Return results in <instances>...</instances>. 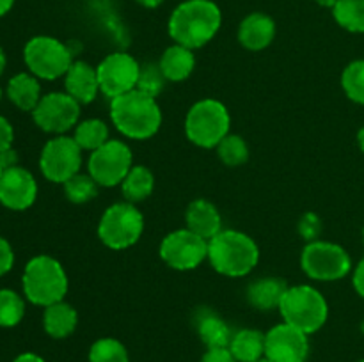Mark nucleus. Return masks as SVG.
<instances>
[{"mask_svg":"<svg viewBox=\"0 0 364 362\" xmlns=\"http://www.w3.org/2000/svg\"><path fill=\"white\" fill-rule=\"evenodd\" d=\"M160 258L169 268L188 272L208 259V240L191 229L173 231L160 243Z\"/></svg>","mask_w":364,"mask_h":362,"instance_id":"12","label":"nucleus"},{"mask_svg":"<svg viewBox=\"0 0 364 362\" xmlns=\"http://www.w3.org/2000/svg\"><path fill=\"white\" fill-rule=\"evenodd\" d=\"M144 231V216L132 202H116L103 212L98 238L112 251H124L137 243Z\"/></svg>","mask_w":364,"mask_h":362,"instance_id":"7","label":"nucleus"},{"mask_svg":"<svg viewBox=\"0 0 364 362\" xmlns=\"http://www.w3.org/2000/svg\"><path fill=\"white\" fill-rule=\"evenodd\" d=\"M223 14L212 0H185L169 18V35L176 45L191 50L208 45L219 32Z\"/></svg>","mask_w":364,"mask_h":362,"instance_id":"1","label":"nucleus"},{"mask_svg":"<svg viewBox=\"0 0 364 362\" xmlns=\"http://www.w3.org/2000/svg\"><path fill=\"white\" fill-rule=\"evenodd\" d=\"M14 0H0V16H4L6 13H9V9L13 7Z\"/></svg>","mask_w":364,"mask_h":362,"instance_id":"41","label":"nucleus"},{"mask_svg":"<svg viewBox=\"0 0 364 362\" xmlns=\"http://www.w3.org/2000/svg\"><path fill=\"white\" fill-rule=\"evenodd\" d=\"M23 59L28 71L41 80H57L71 67L73 53L52 35H36L25 45Z\"/></svg>","mask_w":364,"mask_h":362,"instance_id":"8","label":"nucleus"},{"mask_svg":"<svg viewBox=\"0 0 364 362\" xmlns=\"http://www.w3.org/2000/svg\"><path fill=\"white\" fill-rule=\"evenodd\" d=\"M166 77L160 71L159 64H144L141 66V75H139L137 89L144 94L156 98L160 92L164 91V85H166Z\"/></svg>","mask_w":364,"mask_h":362,"instance_id":"34","label":"nucleus"},{"mask_svg":"<svg viewBox=\"0 0 364 362\" xmlns=\"http://www.w3.org/2000/svg\"><path fill=\"white\" fill-rule=\"evenodd\" d=\"M256 362H272V361H269L267 357H263V358H259V361H256Z\"/></svg>","mask_w":364,"mask_h":362,"instance_id":"47","label":"nucleus"},{"mask_svg":"<svg viewBox=\"0 0 364 362\" xmlns=\"http://www.w3.org/2000/svg\"><path fill=\"white\" fill-rule=\"evenodd\" d=\"M75 142L82 151H95L110 141L109 126L102 119H84L75 126Z\"/></svg>","mask_w":364,"mask_h":362,"instance_id":"27","label":"nucleus"},{"mask_svg":"<svg viewBox=\"0 0 364 362\" xmlns=\"http://www.w3.org/2000/svg\"><path fill=\"white\" fill-rule=\"evenodd\" d=\"M63 187L68 201L75 202V204H85L98 195L100 185L92 180L91 174L78 172L73 177H70Z\"/></svg>","mask_w":364,"mask_h":362,"instance_id":"29","label":"nucleus"},{"mask_svg":"<svg viewBox=\"0 0 364 362\" xmlns=\"http://www.w3.org/2000/svg\"><path fill=\"white\" fill-rule=\"evenodd\" d=\"M185 222H187V229L208 241L223 231V216L219 209L205 199H196L188 204Z\"/></svg>","mask_w":364,"mask_h":362,"instance_id":"19","label":"nucleus"},{"mask_svg":"<svg viewBox=\"0 0 364 362\" xmlns=\"http://www.w3.org/2000/svg\"><path fill=\"white\" fill-rule=\"evenodd\" d=\"M301 265L309 279L333 283L348 275L352 270V259L341 245L315 240L308 241L302 251Z\"/></svg>","mask_w":364,"mask_h":362,"instance_id":"9","label":"nucleus"},{"mask_svg":"<svg viewBox=\"0 0 364 362\" xmlns=\"http://www.w3.org/2000/svg\"><path fill=\"white\" fill-rule=\"evenodd\" d=\"M320 233H322V220L315 213H306L302 219L299 220V234L304 238L306 241L318 240Z\"/></svg>","mask_w":364,"mask_h":362,"instance_id":"35","label":"nucleus"},{"mask_svg":"<svg viewBox=\"0 0 364 362\" xmlns=\"http://www.w3.org/2000/svg\"><path fill=\"white\" fill-rule=\"evenodd\" d=\"M208 261L226 277H245L259 261V248L249 234L223 229L208 241Z\"/></svg>","mask_w":364,"mask_h":362,"instance_id":"3","label":"nucleus"},{"mask_svg":"<svg viewBox=\"0 0 364 362\" xmlns=\"http://www.w3.org/2000/svg\"><path fill=\"white\" fill-rule=\"evenodd\" d=\"M7 98L23 112H32L41 102V84L32 73H18L7 82Z\"/></svg>","mask_w":364,"mask_h":362,"instance_id":"22","label":"nucleus"},{"mask_svg":"<svg viewBox=\"0 0 364 362\" xmlns=\"http://www.w3.org/2000/svg\"><path fill=\"white\" fill-rule=\"evenodd\" d=\"M6 64H7L6 53H4V50L0 48V75H2L4 70H6Z\"/></svg>","mask_w":364,"mask_h":362,"instance_id":"44","label":"nucleus"},{"mask_svg":"<svg viewBox=\"0 0 364 362\" xmlns=\"http://www.w3.org/2000/svg\"><path fill=\"white\" fill-rule=\"evenodd\" d=\"M230 112L219 99H199L185 117V135L192 144L203 149L217 148L220 141L230 135Z\"/></svg>","mask_w":364,"mask_h":362,"instance_id":"6","label":"nucleus"},{"mask_svg":"<svg viewBox=\"0 0 364 362\" xmlns=\"http://www.w3.org/2000/svg\"><path fill=\"white\" fill-rule=\"evenodd\" d=\"M341 85L352 102L364 105V60H354L345 67Z\"/></svg>","mask_w":364,"mask_h":362,"instance_id":"33","label":"nucleus"},{"mask_svg":"<svg viewBox=\"0 0 364 362\" xmlns=\"http://www.w3.org/2000/svg\"><path fill=\"white\" fill-rule=\"evenodd\" d=\"M110 119L116 130L127 138L146 141L162 126V110L156 98L135 89L110 99Z\"/></svg>","mask_w":364,"mask_h":362,"instance_id":"2","label":"nucleus"},{"mask_svg":"<svg viewBox=\"0 0 364 362\" xmlns=\"http://www.w3.org/2000/svg\"><path fill=\"white\" fill-rule=\"evenodd\" d=\"M139 4H141V6H144V7H159L160 4L164 2V0H137Z\"/></svg>","mask_w":364,"mask_h":362,"instance_id":"42","label":"nucleus"},{"mask_svg":"<svg viewBox=\"0 0 364 362\" xmlns=\"http://www.w3.org/2000/svg\"><path fill=\"white\" fill-rule=\"evenodd\" d=\"M288 284L279 277H262L255 283L249 284L247 287V300L252 307L259 311H272L279 309L283 295L287 293Z\"/></svg>","mask_w":364,"mask_h":362,"instance_id":"20","label":"nucleus"},{"mask_svg":"<svg viewBox=\"0 0 364 362\" xmlns=\"http://www.w3.org/2000/svg\"><path fill=\"white\" fill-rule=\"evenodd\" d=\"M361 329H363V332H364V322H363V325H361Z\"/></svg>","mask_w":364,"mask_h":362,"instance_id":"49","label":"nucleus"},{"mask_svg":"<svg viewBox=\"0 0 364 362\" xmlns=\"http://www.w3.org/2000/svg\"><path fill=\"white\" fill-rule=\"evenodd\" d=\"M32 119L46 133L64 135L80 123V103L68 92H48L32 110Z\"/></svg>","mask_w":364,"mask_h":362,"instance_id":"13","label":"nucleus"},{"mask_svg":"<svg viewBox=\"0 0 364 362\" xmlns=\"http://www.w3.org/2000/svg\"><path fill=\"white\" fill-rule=\"evenodd\" d=\"M160 71L167 82H183L192 75L196 67L194 50L174 43L160 57Z\"/></svg>","mask_w":364,"mask_h":362,"instance_id":"21","label":"nucleus"},{"mask_svg":"<svg viewBox=\"0 0 364 362\" xmlns=\"http://www.w3.org/2000/svg\"><path fill=\"white\" fill-rule=\"evenodd\" d=\"M265 357L272 362H306L309 336L288 323H279L265 334Z\"/></svg>","mask_w":364,"mask_h":362,"instance_id":"15","label":"nucleus"},{"mask_svg":"<svg viewBox=\"0 0 364 362\" xmlns=\"http://www.w3.org/2000/svg\"><path fill=\"white\" fill-rule=\"evenodd\" d=\"M201 362H237L230 348H210L206 353L203 355Z\"/></svg>","mask_w":364,"mask_h":362,"instance_id":"38","label":"nucleus"},{"mask_svg":"<svg viewBox=\"0 0 364 362\" xmlns=\"http://www.w3.org/2000/svg\"><path fill=\"white\" fill-rule=\"evenodd\" d=\"M352 283H354V287H355V291H358V295H361V297L364 298V258L359 261V265L355 266L354 279H352Z\"/></svg>","mask_w":364,"mask_h":362,"instance_id":"39","label":"nucleus"},{"mask_svg":"<svg viewBox=\"0 0 364 362\" xmlns=\"http://www.w3.org/2000/svg\"><path fill=\"white\" fill-rule=\"evenodd\" d=\"M198 334L208 350L210 348H228L231 343V337H233L230 325L212 311L199 312Z\"/></svg>","mask_w":364,"mask_h":362,"instance_id":"25","label":"nucleus"},{"mask_svg":"<svg viewBox=\"0 0 364 362\" xmlns=\"http://www.w3.org/2000/svg\"><path fill=\"white\" fill-rule=\"evenodd\" d=\"M358 362H364V358H363V361H358Z\"/></svg>","mask_w":364,"mask_h":362,"instance_id":"51","label":"nucleus"},{"mask_svg":"<svg viewBox=\"0 0 364 362\" xmlns=\"http://www.w3.org/2000/svg\"><path fill=\"white\" fill-rule=\"evenodd\" d=\"M13 141H14V130L11 126L9 121L4 116H0V155L9 149H13Z\"/></svg>","mask_w":364,"mask_h":362,"instance_id":"37","label":"nucleus"},{"mask_svg":"<svg viewBox=\"0 0 364 362\" xmlns=\"http://www.w3.org/2000/svg\"><path fill=\"white\" fill-rule=\"evenodd\" d=\"M363 240H364V227H363Z\"/></svg>","mask_w":364,"mask_h":362,"instance_id":"50","label":"nucleus"},{"mask_svg":"<svg viewBox=\"0 0 364 362\" xmlns=\"http://www.w3.org/2000/svg\"><path fill=\"white\" fill-rule=\"evenodd\" d=\"M89 362H130L128 350L114 337H102L95 341L89 350Z\"/></svg>","mask_w":364,"mask_h":362,"instance_id":"30","label":"nucleus"},{"mask_svg":"<svg viewBox=\"0 0 364 362\" xmlns=\"http://www.w3.org/2000/svg\"><path fill=\"white\" fill-rule=\"evenodd\" d=\"M4 170H6V169H4V165H2V162H0V177H2V174H4Z\"/></svg>","mask_w":364,"mask_h":362,"instance_id":"46","label":"nucleus"},{"mask_svg":"<svg viewBox=\"0 0 364 362\" xmlns=\"http://www.w3.org/2000/svg\"><path fill=\"white\" fill-rule=\"evenodd\" d=\"M358 142H359V148H361L363 153H364V126L361 128V130H359V133H358Z\"/></svg>","mask_w":364,"mask_h":362,"instance_id":"45","label":"nucleus"},{"mask_svg":"<svg viewBox=\"0 0 364 362\" xmlns=\"http://www.w3.org/2000/svg\"><path fill=\"white\" fill-rule=\"evenodd\" d=\"M283 322L309 336L326 325L329 316V305L326 297L316 287L308 284L288 286L287 293L279 304Z\"/></svg>","mask_w":364,"mask_h":362,"instance_id":"5","label":"nucleus"},{"mask_svg":"<svg viewBox=\"0 0 364 362\" xmlns=\"http://www.w3.org/2000/svg\"><path fill=\"white\" fill-rule=\"evenodd\" d=\"M25 316V302L16 291L0 290V327H16Z\"/></svg>","mask_w":364,"mask_h":362,"instance_id":"32","label":"nucleus"},{"mask_svg":"<svg viewBox=\"0 0 364 362\" xmlns=\"http://www.w3.org/2000/svg\"><path fill=\"white\" fill-rule=\"evenodd\" d=\"M23 295L31 304L48 307L64 300L70 287L66 270L50 256H36L25 265L21 277Z\"/></svg>","mask_w":364,"mask_h":362,"instance_id":"4","label":"nucleus"},{"mask_svg":"<svg viewBox=\"0 0 364 362\" xmlns=\"http://www.w3.org/2000/svg\"><path fill=\"white\" fill-rule=\"evenodd\" d=\"M43 176L52 183L64 185L70 177L80 172L82 149L73 137L55 135L43 148L39 156Z\"/></svg>","mask_w":364,"mask_h":362,"instance_id":"11","label":"nucleus"},{"mask_svg":"<svg viewBox=\"0 0 364 362\" xmlns=\"http://www.w3.org/2000/svg\"><path fill=\"white\" fill-rule=\"evenodd\" d=\"M315 2L318 4V6H322V7H331V9H333V7L338 4V0H315Z\"/></svg>","mask_w":364,"mask_h":362,"instance_id":"43","label":"nucleus"},{"mask_svg":"<svg viewBox=\"0 0 364 362\" xmlns=\"http://www.w3.org/2000/svg\"><path fill=\"white\" fill-rule=\"evenodd\" d=\"M64 87L68 94L77 99L80 105H87L95 102L100 92L98 71L89 62L75 60L68 73L64 75Z\"/></svg>","mask_w":364,"mask_h":362,"instance_id":"17","label":"nucleus"},{"mask_svg":"<svg viewBox=\"0 0 364 362\" xmlns=\"http://www.w3.org/2000/svg\"><path fill=\"white\" fill-rule=\"evenodd\" d=\"M0 102H2V89H0Z\"/></svg>","mask_w":364,"mask_h":362,"instance_id":"48","label":"nucleus"},{"mask_svg":"<svg viewBox=\"0 0 364 362\" xmlns=\"http://www.w3.org/2000/svg\"><path fill=\"white\" fill-rule=\"evenodd\" d=\"M96 71H98L100 92L114 99L137 89L141 64L128 53L116 52L107 55L98 64Z\"/></svg>","mask_w":364,"mask_h":362,"instance_id":"14","label":"nucleus"},{"mask_svg":"<svg viewBox=\"0 0 364 362\" xmlns=\"http://www.w3.org/2000/svg\"><path fill=\"white\" fill-rule=\"evenodd\" d=\"M333 14L345 31L364 32V0H338Z\"/></svg>","mask_w":364,"mask_h":362,"instance_id":"28","label":"nucleus"},{"mask_svg":"<svg viewBox=\"0 0 364 362\" xmlns=\"http://www.w3.org/2000/svg\"><path fill=\"white\" fill-rule=\"evenodd\" d=\"M13 362H45V358L39 357L38 353H32V351H25V353L18 355Z\"/></svg>","mask_w":364,"mask_h":362,"instance_id":"40","label":"nucleus"},{"mask_svg":"<svg viewBox=\"0 0 364 362\" xmlns=\"http://www.w3.org/2000/svg\"><path fill=\"white\" fill-rule=\"evenodd\" d=\"M217 155L228 167H240L249 160V146L240 135L230 133L217 146Z\"/></svg>","mask_w":364,"mask_h":362,"instance_id":"31","label":"nucleus"},{"mask_svg":"<svg viewBox=\"0 0 364 362\" xmlns=\"http://www.w3.org/2000/svg\"><path fill=\"white\" fill-rule=\"evenodd\" d=\"M276 38V23L269 14L252 13L244 18L238 28V41L251 52L265 50Z\"/></svg>","mask_w":364,"mask_h":362,"instance_id":"18","label":"nucleus"},{"mask_svg":"<svg viewBox=\"0 0 364 362\" xmlns=\"http://www.w3.org/2000/svg\"><path fill=\"white\" fill-rule=\"evenodd\" d=\"M121 190L127 202L135 204L146 201L155 190V176L148 167L134 165L121 183Z\"/></svg>","mask_w":364,"mask_h":362,"instance_id":"26","label":"nucleus"},{"mask_svg":"<svg viewBox=\"0 0 364 362\" xmlns=\"http://www.w3.org/2000/svg\"><path fill=\"white\" fill-rule=\"evenodd\" d=\"M78 325V314L73 305L66 304L64 300L45 307L43 312V327L45 332L53 339H64L71 336Z\"/></svg>","mask_w":364,"mask_h":362,"instance_id":"23","label":"nucleus"},{"mask_svg":"<svg viewBox=\"0 0 364 362\" xmlns=\"http://www.w3.org/2000/svg\"><path fill=\"white\" fill-rule=\"evenodd\" d=\"M38 197L36 177L20 165L9 167L0 177V204L13 212H23Z\"/></svg>","mask_w":364,"mask_h":362,"instance_id":"16","label":"nucleus"},{"mask_svg":"<svg viewBox=\"0 0 364 362\" xmlns=\"http://www.w3.org/2000/svg\"><path fill=\"white\" fill-rule=\"evenodd\" d=\"M14 265V252L9 241L0 236V277L6 275Z\"/></svg>","mask_w":364,"mask_h":362,"instance_id":"36","label":"nucleus"},{"mask_svg":"<svg viewBox=\"0 0 364 362\" xmlns=\"http://www.w3.org/2000/svg\"><path fill=\"white\" fill-rule=\"evenodd\" d=\"M228 348L237 362H256L265 357V334L255 329H242L233 334Z\"/></svg>","mask_w":364,"mask_h":362,"instance_id":"24","label":"nucleus"},{"mask_svg":"<svg viewBox=\"0 0 364 362\" xmlns=\"http://www.w3.org/2000/svg\"><path fill=\"white\" fill-rule=\"evenodd\" d=\"M89 174L100 187H116L123 183L134 167V156L127 142L110 138L89 156Z\"/></svg>","mask_w":364,"mask_h":362,"instance_id":"10","label":"nucleus"}]
</instances>
